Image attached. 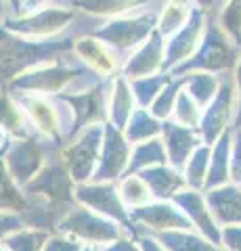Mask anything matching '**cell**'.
<instances>
[{"label":"cell","mask_w":241,"mask_h":251,"mask_svg":"<svg viewBox=\"0 0 241 251\" xmlns=\"http://www.w3.org/2000/svg\"><path fill=\"white\" fill-rule=\"evenodd\" d=\"M72 50L74 38H26L0 27V84H9L32 67L61 59Z\"/></svg>","instance_id":"6da1fadb"},{"label":"cell","mask_w":241,"mask_h":251,"mask_svg":"<svg viewBox=\"0 0 241 251\" xmlns=\"http://www.w3.org/2000/svg\"><path fill=\"white\" fill-rule=\"evenodd\" d=\"M11 92V90H9ZM17 103L26 111L34 132L49 140L53 147L63 149L69 130V111L57 94H36V92H13Z\"/></svg>","instance_id":"7a4b0ae2"},{"label":"cell","mask_w":241,"mask_h":251,"mask_svg":"<svg viewBox=\"0 0 241 251\" xmlns=\"http://www.w3.org/2000/svg\"><path fill=\"white\" fill-rule=\"evenodd\" d=\"M239 49L233 44L231 38L220 29L216 23H206L201 40L197 44L195 52L187 61H183L176 69H172V75H183L189 72H210V74H227L237 65Z\"/></svg>","instance_id":"3957f363"},{"label":"cell","mask_w":241,"mask_h":251,"mask_svg":"<svg viewBox=\"0 0 241 251\" xmlns=\"http://www.w3.org/2000/svg\"><path fill=\"white\" fill-rule=\"evenodd\" d=\"M111 77H99L82 88L63 90L57 97L69 111V130L65 143L72 140L78 132L92 124L107 122V97H109Z\"/></svg>","instance_id":"277c9868"},{"label":"cell","mask_w":241,"mask_h":251,"mask_svg":"<svg viewBox=\"0 0 241 251\" xmlns=\"http://www.w3.org/2000/svg\"><path fill=\"white\" fill-rule=\"evenodd\" d=\"M53 232H63V234H69V237L84 243V245L101 247V245H105V243L118 239L120 234L130 232V230L124 228V226L120 222H115V220L101 216L97 211H92L90 207L74 201L72 205L59 216Z\"/></svg>","instance_id":"5b68a950"},{"label":"cell","mask_w":241,"mask_h":251,"mask_svg":"<svg viewBox=\"0 0 241 251\" xmlns=\"http://www.w3.org/2000/svg\"><path fill=\"white\" fill-rule=\"evenodd\" d=\"M95 74L90 69H84L80 65H72L63 57L42 63L38 67H32L29 72L17 75L11 80L9 88L11 92H36V94H59L63 90L74 88L76 84H80L84 77Z\"/></svg>","instance_id":"8992f818"},{"label":"cell","mask_w":241,"mask_h":251,"mask_svg":"<svg viewBox=\"0 0 241 251\" xmlns=\"http://www.w3.org/2000/svg\"><path fill=\"white\" fill-rule=\"evenodd\" d=\"M55 149L59 147H53L49 140L40 138L38 134L26 136V138H11L2 155L4 168L9 172L11 180L19 188H23L40 172L49 153L55 151Z\"/></svg>","instance_id":"52a82bcc"},{"label":"cell","mask_w":241,"mask_h":251,"mask_svg":"<svg viewBox=\"0 0 241 251\" xmlns=\"http://www.w3.org/2000/svg\"><path fill=\"white\" fill-rule=\"evenodd\" d=\"M103 126L105 122L88 126L82 132H78L72 140H67L61 149V157H63L69 176L76 184L88 182L95 174L101 143H103Z\"/></svg>","instance_id":"ba28073f"},{"label":"cell","mask_w":241,"mask_h":251,"mask_svg":"<svg viewBox=\"0 0 241 251\" xmlns=\"http://www.w3.org/2000/svg\"><path fill=\"white\" fill-rule=\"evenodd\" d=\"M158 27V17L151 13L134 15V17H115L113 21L105 23L103 27L92 31V36L103 40L107 46L118 52H132L138 44L149 38L151 31Z\"/></svg>","instance_id":"9c48e42d"},{"label":"cell","mask_w":241,"mask_h":251,"mask_svg":"<svg viewBox=\"0 0 241 251\" xmlns=\"http://www.w3.org/2000/svg\"><path fill=\"white\" fill-rule=\"evenodd\" d=\"M237 111V92L231 77H222L214 99L201 109L197 132L206 145H212L227 128H233Z\"/></svg>","instance_id":"30bf717a"},{"label":"cell","mask_w":241,"mask_h":251,"mask_svg":"<svg viewBox=\"0 0 241 251\" xmlns=\"http://www.w3.org/2000/svg\"><path fill=\"white\" fill-rule=\"evenodd\" d=\"M74 199L76 203L90 207L92 211L111 218L115 222H120L124 228H128L130 232H134V224L130 222L128 209L122 203V197L118 193V182L105 180V182H82L74 186Z\"/></svg>","instance_id":"8fae6325"},{"label":"cell","mask_w":241,"mask_h":251,"mask_svg":"<svg viewBox=\"0 0 241 251\" xmlns=\"http://www.w3.org/2000/svg\"><path fill=\"white\" fill-rule=\"evenodd\" d=\"M130 151L132 145L128 143V138L124 136V132L120 128H115L113 124L105 122L103 126V143H101V151H99V161L92 174V182H118L124 176L130 159Z\"/></svg>","instance_id":"7c38bea8"},{"label":"cell","mask_w":241,"mask_h":251,"mask_svg":"<svg viewBox=\"0 0 241 251\" xmlns=\"http://www.w3.org/2000/svg\"><path fill=\"white\" fill-rule=\"evenodd\" d=\"M74 19V9L63 6H40V11H29L13 19H4V25L13 34L26 38H53Z\"/></svg>","instance_id":"4fadbf2b"},{"label":"cell","mask_w":241,"mask_h":251,"mask_svg":"<svg viewBox=\"0 0 241 251\" xmlns=\"http://www.w3.org/2000/svg\"><path fill=\"white\" fill-rule=\"evenodd\" d=\"M128 216L134 226H141V228L151 232L193 230V224L189 222V218L174 205L172 199H153L141 207L128 209Z\"/></svg>","instance_id":"5bb4252c"},{"label":"cell","mask_w":241,"mask_h":251,"mask_svg":"<svg viewBox=\"0 0 241 251\" xmlns=\"http://www.w3.org/2000/svg\"><path fill=\"white\" fill-rule=\"evenodd\" d=\"M206 13L208 11L204 9H193L185 25L178 31H174L170 38H166L161 72L170 74L172 69H176L183 61H187L195 52L197 44L201 40V34H204V27H206Z\"/></svg>","instance_id":"9a60e30c"},{"label":"cell","mask_w":241,"mask_h":251,"mask_svg":"<svg viewBox=\"0 0 241 251\" xmlns=\"http://www.w3.org/2000/svg\"><path fill=\"white\" fill-rule=\"evenodd\" d=\"M172 203L189 218V222L193 224V230L204 234L214 245H220V226L216 224L212 211L208 207L204 191H195V188L185 186L172 197Z\"/></svg>","instance_id":"2e32d148"},{"label":"cell","mask_w":241,"mask_h":251,"mask_svg":"<svg viewBox=\"0 0 241 251\" xmlns=\"http://www.w3.org/2000/svg\"><path fill=\"white\" fill-rule=\"evenodd\" d=\"M164 46H166V38L155 27L149 34V38L143 44H138L126 57L124 65L120 67V74L128 77V80L160 74L161 65H164Z\"/></svg>","instance_id":"e0dca14e"},{"label":"cell","mask_w":241,"mask_h":251,"mask_svg":"<svg viewBox=\"0 0 241 251\" xmlns=\"http://www.w3.org/2000/svg\"><path fill=\"white\" fill-rule=\"evenodd\" d=\"M74 52L78 61L84 63L90 72H95L101 77H115L120 74V54L92 34L74 40Z\"/></svg>","instance_id":"ac0fdd59"},{"label":"cell","mask_w":241,"mask_h":251,"mask_svg":"<svg viewBox=\"0 0 241 251\" xmlns=\"http://www.w3.org/2000/svg\"><path fill=\"white\" fill-rule=\"evenodd\" d=\"M160 138H161V143H164L168 163L176 170H183V166L191 157V153L204 143L197 128H187V126H181L174 120H170V117L161 122Z\"/></svg>","instance_id":"d6986e66"},{"label":"cell","mask_w":241,"mask_h":251,"mask_svg":"<svg viewBox=\"0 0 241 251\" xmlns=\"http://www.w3.org/2000/svg\"><path fill=\"white\" fill-rule=\"evenodd\" d=\"M206 203L218 226L241 224V186L227 182L204 191Z\"/></svg>","instance_id":"ffe728a7"},{"label":"cell","mask_w":241,"mask_h":251,"mask_svg":"<svg viewBox=\"0 0 241 251\" xmlns=\"http://www.w3.org/2000/svg\"><path fill=\"white\" fill-rule=\"evenodd\" d=\"M134 109H136V100L134 94H132L128 77L118 74L115 77H111L109 97H107V122L113 124L115 128L124 130V126H126L128 117L132 115Z\"/></svg>","instance_id":"44dd1931"},{"label":"cell","mask_w":241,"mask_h":251,"mask_svg":"<svg viewBox=\"0 0 241 251\" xmlns=\"http://www.w3.org/2000/svg\"><path fill=\"white\" fill-rule=\"evenodd\" d=\"M138 176L145 180V184L149 186L153 199H172L174 195L185 188V178L183 172L172 168L170 163H161V166H153L136 172Z\"/></svg>","instance_id":"7402d4cb"},{"label":"cell","mask_w":241,"mask_h":251,"mask_svg":"<svg viewBox=\"0 0 241 251\" xmlns=\"http://www.w3.org/2000/svg\"><path fill=\"white\" fill-rule=\"evenodd\" d=\"M231 145H233V128H227L214 140L212 149H210V166H208V178H206L204 191L231 182V178H229Z\"/></svg>","instance_id":"603a6c76"},{"label":"cell","mask_w":241,"mask_h":251,"mask_svg":"<svg viewBox=\"0 0 241 251\" xmlns=\"http://www.w3.org/2000/svg\"><path fill=\"white\" fill-rule=\"evenodd\" d=\"M0 130L9 138H26L36 134L26 111L9 90H0Z\"/></svg>","instance_id":"cb8c5ba5"},{"label":"cell","mask_w":241,"mask_h":251,"mask_svg":"<svg viewBox=\"0 0 241 251\" xmlns=\"http://www.w3.org/2000/svg\"><path fill=\"white\" fill-rule=\"evenodd\" d=\"M161 163H168V155H166V149H164L161 138L155 136V138H149V140H143V143L132 145L130 159H128V166H126L124 176L136 174V172L153 168V166H161Z\"/></svg>","instance_id":"d4e9b609"},{"label":"cell","mask_w":241,"mask_h":251,"mask_svg":"<svg viewBox=\"0 0 241 251\" xmlns=\"http://www.w3.org/2000/svg\"><path fill=\"white\" fill-rule=\"evenodd\" d=\"M153 234L168 251H224L220 245H214L197 230H164Z\"/></svg>","instance_id":"484cf974"},{"label":"cell","mask_w":241,"mask_h":251,"mask_svg":"<svg viewBox=\"0 0 241 251\" xmlns=\"http://www.w3.org/2000/svg\"><path fill=\"white\" fill-rule=\"evenodd\" d=\"M124 136L128 138L130 145L143 143V140H149L161 134V122L155 115H151L149 109L145 107H136L132 115L128 117L126 126H124Z\"/></svg>","instance_id":"4316f807"},{"label":"cell","mask_w":241,"mask_h":251,"mask_svg":"<svg viewBox=\"0 0 241 251\" xmlns=\"http://www.w3.org/2000/svg\"><path fill=\"white\" fill-rule=\"evenodd\" d=\"M222 75L210 74V72H189V74H183L181 77H183V88L197 100L201 109H204L210 100L214 99V94L220 86Z\"/></svg>","instance_id":"83f0119b"},{"label":"cell","mask_w":241,"mask_h":251,"mask_svg":"<svg viewBox=\"0 0 241 251\" xmlns=\"http://www.w3.org/2000/svg\"><path fill=\"white\" fill-rule=\"evenodd\" d=\"M153 0H74V6L99 17H122L128 11L141 9Z\"/></svg>","instance_id":"f1b7e54d"},{"label":"cell","mask_w":241,"mask_h":251,"mask_svg":"<svg viewBox=\"0 0 241 251\" xmlns=\"http://www.w3.org/2000/svg\"><path fill=\"white\" fill-rule=\"evenodd\" d=\"M210 149H212V145L201 143L195 151L191 153V157L187 159V163L183 166L181 172H183L185 184L189 188L204 191L206 178H208V166H210Z\"/></svg>","instance_id":"f546056e"},{"label":"cell","mask_w":241,"mask_h":251,"mask_svg":"<svg viewBox=\"0 0 241 251\" xmlns=\"http://www.w3.org/2000/svg\"><path fill=\"white\" fill-rule=\"evenodd\" d=\"M9 145V143H6ZM6 149V147H4ZM4 149L0 151V209H9V211H19V214H26L27 211V199L23 191L11 180L9 172L4 168Z\"/></svg>","instance_id":"4dcf8cb0"},{"label":"cell","mask_w":241,"mask_h":251,"mask_svg":"<svg viewBox=\"0 0 241 251\" xmlns=\"http://www.w3.org/2000/svg\"><path fill=\"white\" fill-rule=\"evenodd\" d=\"M118 193L122 197V203L126 205V209L141 207L145 203L153 201V195L149 191V186L145 184V180L138 174H126L118 180Z\"/></svg>","instance_id":"1f68e13d"},{"label":"cell","mask_w":241,"mask_h":251,"mask_svg":"<svg viewBox=\"0 0 241 251\" xmlns=\"http://www.w3.org/2000/svg\"><path fill=\"white\" fill-rule=\"evenodd\" d=\"M191 6L187 0H168L158 17V31L164 38H170L174 31L181 29L191 15Z\"/></svg>","instance_id":"d6a6232c"},{"label":"cell","mask_w":241,"mask_h":251,"mask_svg":"<svg viewBox=\"0 0 241 251\" xmlns=\"http://www.w3.org/2000/svg\"><path fill=\"white\" fill-rule=\"evenodd\" d=\"M172 77V74L160 72V74H151V75H143V77H134L130 82L132 94H134L136 107H149L153 103V99L160 94V90L168 84V80Z\"/></svg>","instance_id":"836d02e7"},{"label":"cell","mask_w":241,"mask_h":251,"mask_svg":"<svg viewBox=\"0 0 241 251\" xmlns=\"http://www.w3.org/2000/svg\"><path fill=\"white\" fill-rule=\"evenodd\" d=\"M49 230L44 228H36V226H23L17 232L9 234L2 243L9 251H40L46 237H49Z\"/></svg>","instance_id":"e575fe53"},{"label":"cell","mask_w":241,"mask_h":251,"mask_svg":"<svg viewBox=\"0 0 241 251\" xmlns=\"http://www.w3.org/2000/svg\"><path fill=\"white\" fill-rule=\"evenodd\" d=\"M181 88H183V77L181 75H172V77H170L168 84L160 90L158 97L153 99V103L147 107L151 111V115H155L160 122L168 120V117L172 115V109H174L178 90H181Z\"/></svg>","instance_id":"d590c367"},{"label":"cell","mask_w":241,"mask_h":251,"mask_svg":"<svg viewBox=\"0 0 241 251\" xmlns=\"http://www.w3.org/2000/svg\"><path fill=\"white\" fill-rule=\"evenodd\" d=\"M199 117H201L199 103L185 88H181L178 90V97H176V103H174L170 120H174L176 124H181V126H187V128H197Z\"/></svg>","instance_id":"8d00e7d4"},{"label":"cell","mask_w":241,"mask_h":251,"mask_svg":"<svg viewBox=\"0 0 241 251\" xmlns=\"http://www.w3.org/2000/svg\"><path fill=\"white\" fill-rule=\"evenodd\" d=\"M220 29L241 49V0H229L220 13Z\"/></svg>","instance_id":"74e56055"},{"label":"cell","mask_w":241,"mask_h":251,"mask_svg":"<svg viewBox=\"0 0 241 251\" xmlns=\"http://www.w3.org/2000/svg\"><path fill=\"white\" fill-rule=\"evenodd\" d=\"M84 243H80L78 239L69 237V234H63V232H51L46 237L44 245L40 251H80Z\"/></svg>","instance_id":"f35d334b"},{"label":"cell","mask_w":241,"mask_h":251,"mask_svg":"<svg viewBox=\"0 0 241 251\" xmlns=\"http://www.w3.org/2000/svg\"><path fill=\"white\" fill-rule=\"evenodd\" d=\"M229 178H231V182H235V184L241 186V128H233Z\"/></svg>","instance_id":"ab89813d"},{"label":"cell","mask_w":241,"mask_h":251,"mask_svg":"<svg viewBox=\"0 0 241 251\" xmlns=\"http://www.w3.org/2000/svg\"><path fill=\"white\" fill-rule=\"evenodd\" d=\"M26 224V218L19 211H9V209H0V241H4L9 234L17 232L19 228H23Z\"/></svg>","instance_id":"60d3db41"},{"label":"cell","mask_w":241,"mask_h":251,"mask_svg":"<svg viewBox=\"0 0 241 251\" xmlns=\"http://www.w3.org/2000/svg\"><path fill=\"white\" fill-rule=\"evenodd\" d=\"M220 247L224 251H241V224L220 226Z\"/></svg>","instance_id":"b9f144b4"},{"label":"cell","mask_w":241,"mask_h":251,"mask_svg":"<svg viewBox=\"0 0 241 251\" xmlns=\"http://www.w3.org/2000/svg\"><path fill=\"white\" fill-rule=\"evenodd\" d=\"M99 251H141V247H138L134 234L124 232V234H120L118 239H113L109 243H105V245H101Z\"/></svg>","instance_id":"7bdbcfd3"},{"label":"cell","mask_w":241,"mask_h":251,"mask_svg":"<svg viewBox=\"0 0 241 251\" xmlns=\"http://www.w3.org/2000/svg\"><path fill=\"white\" fill-rule=\"evenodd\" d=\"M132 234H134V239L138 243V247H141V251H168L153 232L141 228V226H134V232Z\"/></svg>","instance_id":"ee69618b"},{"label":"cell","mask_w":241,"mask_h":251,"mask_svg":"<svg viewBox=\"0 0 241 251\" xmlns=\"http://www.w3.org/2000/svg\"><path fill=\"white\" fill-rule=\"evenodd\" d=\"M235 69V92H237V111H235V120H233V128H241V57L237 59Z\"/></svg>","instance_id":"f6af8a7d"},{"label":"cell","mask_w":241,"mask_h":251,"mask_svg":"<svg viewBox=\"0 0 241 251\" xmlns=\"http://www.w3.org/2000/svg\"><path fill=\"white\" fill-rule=\"evenodd\" d=\"M44 2H49V0H26V9L27 11H34V9H40Z\"/></svg>","instance_id":"bcb514c9"},{"label":"cell","mask_w":241,"mask_h":251,"mask_svg":"<svg viewBox=\"0 0 241 251\" xmlns=\"http://www.w3.org/2000/svg\"><path fill=\"white\" fill-rule=\"evenodd\" d=\"M195 2L199 4V9L210 11V9H212V4H214V0H195Z\"/></svg>","instance_id":"7dc6e473"},{"label":"cell","mask_w":241,"mask_h":251,"mask_svg":"<svg viewBox=\"0 0 241 251\" xmlns=\"http://www.w3.org/2000/svg\"><path fill=\"white\" fill-rule=\"evenodd\" d=\"M9 140H11V138H9V136H6V134H4V132H2V130H0V151H2V149L6 147V143H9Z\"/></svg>","instance_id":"c3c4849f"},{"label":"cell","mask_w":241,"mask_h":251,"mask_svg":"<svg viewBox=\"0 0 241 251\" xmlns=\"http://www.w3.org/2000/svg\"><path fill=\"white\" fill-rule=\"evenodd\" d=\"M4 13H6V0H0V23H4Z\"/></svg>","instance_id":"681fc988"},{"label":"cell","mask_w":241,"mask_h":251,"mask_svg":"<svg viewBox=\"0 0 241 251\" xmlns=\"http://www.w3.org/2000/svg\"><path fill=\"white\" fill-rule=\"evenodd\" d=\"M9 2H11V6H13V9H21V2H23V0H9Z\"/></svg>","instance_id":"f907efd6"},{"label":"cell","mask_w":241,"mask_h":251,"mask_svg":"<svg viewBox=\"0 0 241 251\" xmlns=\"http://www.w3.org/2000/svg\"><path fill=\"white\" fill-rule=\"evenodd\" d=\"M80 251H99V247H95V245H82Z\"/></svg>","instance_id":"816d5d0a"},{"label":"cell","mask_w":241,"mask_h":251,"mask_svg":"<svg viewBox=\"0 0 241 251\" xmlns=\"http://www.w3.org/2000/svg\"><path fill=\"white\" fill-rule=\"evenodd\" d=\"M0 251H9V249L4 247V243H2V241H0Z\"/></svg>","instance_id":"f5cc1de1"}]
</instances>
